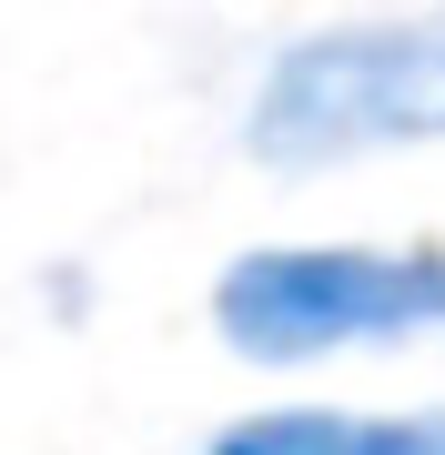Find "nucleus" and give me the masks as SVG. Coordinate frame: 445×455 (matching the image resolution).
Wrapping results in <instances>:
<instances>
[{"mask_svg":"<svg viewBox=\"0 0 445 455\" xmlns=\"http://www.w3.org/2000/svg\"><path fill=\"white\" fill-rule=\"evenodd\" d=\"M445 142V11L314 20L264 61L243 101V152L274 172H334L354 152Z\"/></svg>","mask_w":445,"mask_h":455,"instance_id":"obj_1","label":"nucleus"},{"mask_svg":"<svg viewBox=\"0 0 445 455\" xmlns=\"http://www.w3.org/2000/svg\"><path fill=\"white\" fill-rule=\"evenodd\" d=\"M203 455H445V405H253Z\"/></svg>","mask_w":445,"mask_h":455,"instance_id":"obj_3","label":"nucleus"},{"mask_svg":"<svg viewBox=\"0 0 445 455\" xmlns=\"http://www.w3.org/2000/svg\"><path fill=\"white\" fill-rule=\"evenodd\" d=\"M213 334L243 364H324L445 334V243H253L213 274Z\"/></svg>","mask_w":445,"mask_h":455,"instance_id":"obj_2","label":"nucleus"}]
</instances>
